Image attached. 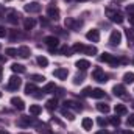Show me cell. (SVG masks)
<instances>
[{
    "instance_id": "6da1fadb",
    "label": "cell",
    "mask_w": 134,
    "mask_h": 134,
    "mask_svg": "<svg viewBox=\"0 0 134 134\" xmlns=\"http://www.w3.org/2000/svg\"><path fill=\"white\" fill-rule=\"evenodd\" d=\"M106 17L111 20V22H114V24H122L125 19H123V14L120 13V11H117V9H112V8H108L106 9Z\"/></svg>"
},
{
    "instance_id": "7a4b0ae2",
    "label": "cell",
    "mask_w": 134,
    "mask_h": 134,
    "mask_svg": "<svg viewBox=\"0 0 134 134\" xmlns=\"http://www.w3.org/2000/svg\"><path fill=\"white\" fill-rule=\"evenodd\" d=\"M100 59L101 63H109L111 66H119L120 63H126V59H119V58H115L114 55H111V53H103V55H100Z\"/></svg>"
},
{
    "instance_id": "3957f363",
    "label": "cell",
    "mask_w": 134,
    "mask_h": 134,
    "mask_svg": "<svg viewBox=\"0 0 134 134\" xmlns=\"http://www.w3.org/2000/svg\"><path fill=\"white\" fill-rule=\"evenodd\" d=\"M92 78H94L95 81H98V83H106V81H108V75L104 73V70H103L101 67H97V69L92 72Z\"/></svg>"
},
{
    "instance_id": "277c9868",
    "label": "cell",
    "mask_w": 134,
    "mask_h": 134,
    "mask_svg": "<svg viewBox=\"0 0 134 134\" xmlns=\"http://www.w3.org/2000/svg\"><path fill=\"white\" fill-rule=\"evenodd\" d=\"M44 42H45V45L50 48V52L53 53L55 52V48L59 45V39L56 37V36H47V37H44Z\"/></svg>"
},
{
    "instance_id": "5b68a950",
    "label": "cell",
    "mask_w": 134,
    "mask_h": 134,
    "mask_svg": "<svg viewBox=\"0 0 134 134\" xmlns=\"http://www.w3.org/2000/svg\"><path fill=\"white\" fill-rule=\"evenodd\" d=\"M19 17H20V14H19L16 9H9V11L6 13V20H8L11 25H17V24H19Z\"/></svg>"
},
{
    "instance_id": "8992f818",
    "label": "cell",
    "mask_w": 134,
    "mask_h": 134,
    "mask_svg": "<svg viewBox=\"0 0 134 134\" xmlns=\"http://www.w3.org/2000/svg\"><path fill=\"white\" fill-rule=\"evenodd\" d=\"M20 86H22V80H20V76H16V75H13V76L9 78L8 89H9V91H17Z\"/></svg>"
},
{
    "instance_id": "52a82bcc",
    "label": "cell",
    "mask_w": 134,
    "mask_h": 134,
    "mask_svg": "<svg viewBox=\"0 0 134 134\" xmlns=\"http://www.w3.org/2000/svg\"><path fill=\"white\" fill-rule=\"evenodd\" d=\"M112 92H114V95H115V97L128 98V95H126V89H125V86H123V84H115V86H114V89H112Z\"/></svg>"
},
{
    "instance_id": "ba28073f",
    "label": "cell",
    "mask_w": 134,
    "mask_h": 134,
    "mask_svg": "<svg viewBox=\"0 0 134 134\" xmlns=\"http://www.w3.org/2000/svg\"><path fill=\"white\" fill-rule=\"evenodd\" d=\"M66 27H69L70 30H80L83 27V20H75L72 17L66 19Z\"/></svg>"
},
{
    "instance_id": "9c48e42d",
    "label": "cell",
    "mask_w": 134,
    "mask_h": 134,
    "mask_svg": "<svg viewBox=\"0 0 134 134\" xmlns=\"http://www.w3.org/2000/svg\"><path fill=\"white\" fill-rule=\"evenodd\" d=\"M120 41H122V33L117 31V30H114V31L111 33V36H109V44L114 45V47H117V45L120 44Z\"/></svg>"
},
{
    "instance_id": "30bf717a",
    "label": "cell",
    "mask_w": 134,
    "mask_h": 134,
    "mask_svg": "<svg viewBox=\"0 0 134 134\" xmlns=\"http://www.w3.org/2000/svg\"><path fill=\"white\" fill-rule=\"evenodd\" d=\"M47 16H48L50 19H53V20L59 19V8L55 6V5H50V6L47 8Z\"/></svg>"
},
{
    "instance_id": "8fae6325",
    "label": "cell",
    "mask_w": 134,
    "mask_h": 134,
    "mask_svg": "<svg viewBox=\"0 0 134 134\" xmlns=\"http://www.w3.org/2000/svg\"><path fill=\"white\" fill-rule=\"evenodd\" d=\"M11 104H13L17 111H24V109H25V103H24L22 98H19V97H13V98H11Z\"/></svg>"
},
{
    "instance_id": "7c38bea8",
    "label": "cell",
    "mask_w": 134,
    "mask_h": 134,
    "mask_svg": "<svg viewBox=\"0 0 134 134\" xmlns=\"http://www.w3.org/2000/svg\"><path fill=\"white\" fill-rule=\"evenodd\" d=\"M31 123H33V122H31L30 117H20V119H17V122H16V125L20 126V128H28Z\"/></svg>"
},
{
    "instance_id": "4fadbf2b",
    "label": "cell",
    "mask_w": 134,
    "mask_h": 134,
    "mask_svg": "<svg viewBox=\"0 0 134 134\" xmlns=\"http://www.w3.org/2000/svg\"><path fill=\"white\" fill-rule=\"evenodd\" d=\"M53 76H56V78H59V80H66L67 76H69V70H67V69H64V67L56 69V70L53 72Z\"/></svg>"
},
{
    "instance_id": "5bb4252c",
    "label": "cell",
    "mask_w": 134,
    "mask_h": 134,
    "mask_svg": "<svg viewBox=\"0 0 134 134\" xmlns=\"http://www.w3.org/2000/svg\"><path fill=\"white\" fill-rule=\"evenodd\" d=\"M86 37L89 41H92V42H98L100 41V31L98 30H91V31L86 33Z\"/></svg>"
},
{
    "instance_id": "9a60e30c",
    "label": "cell",
    "mask_w": 134,
    "mask_h": 134,
    "mask_svg": "<svg viewBox=\"0 0 134 134\" xmlns=\"http://www.w3.org/2000/svg\"><path fill=\"white\" fill-rule=\"evenodd\" d=\"M25 11H27V13H39V11H41V5H39L37 2L28 3V5H25Z\"/></svg>"
},
{
    "instance_id": "2e32d148",
    "label": "cell",
    "mask_w": 134,
    "mask_h": 134,
    "mask_svg": "<svg viewBox=\"0 0 134 134\" xmlns=\"http://www.w3.org/2000/svg\"><path fill=\"white\" fill-rule=\"evenodd\" d=\"M17 55H19L20 58H28V56L31 55V50H30V47H27V45H22V47H19V50H17Z\"/></svg>"
},
{
    "instance_id": "e0dca14e",
    "label": "cell",
    "mask_w": 134,
    "mask_h": 134,
    "mask_svg": "<svg viewBox=\"0 0 134 134\" xmlns=\"http://www.w3.org/2000/svg\"><path fill=\"white\" fill-rule=\"evenodd\" d=\"M75 66L78 67V69H80V70H81V72H86V70H87V69H89V67H91V63H89V61H87V59H78V61H76V64H75Z\"/></svg>"
},
{
    "instance_id": "ac0fdd59",
    "label": "cell",
    "mask_w": 134,
    "mask_h": 134,
    "mask_svg": "<svg viewBox=\"0 0 134 134\" xmlns=\"http://www.w3.org/2000/svg\"><path fill=\"white\" fill-rule=\"evenodd\" d=\"M64 108H73V109H76V111H81V109H83V106H81L78 101H73V100H66L64 101Z\"/></svg>"
},
{
    "instance_id": "d6986e66",
    "label": "cell",
    "mask_w": 134,
    "mask_h": 134,
    "mask_svg": "<svg viewBox=\"0 0 134 134\" xmlns=\"http://www.w3.org/2000/svg\"><path fill=\"white\" fill-rule=\"evenodd\" d=\"M81 126H83V130H86V131H91V130H92V126H94V122H92V119H89V117L83 119V122H81Z\"/></svg>"
},
{
    "instance_id": "ffe728a7",
    "label": "cell",
    "mask_w": 134,
    "mask_h": 134,
    "mask_svg": "<svg viewBox=\"0 0 134 134\" xmlns=\"http://www.w3.org/2000/svg\"><path fill=\"white\" fill-rule=\"evenodd\" d=\"M37 91H39V89L36 87V84L31 83V81L25 86V94H27V95H34V92H37Z\"/></svg>"
},
{
    "instance_id": "44dd1931",
    "label": "cell",
    "mask_w": 134,
    "mask_h": 134,
    "mask_svg": "<svg viewBox=\"0 0 134 134\" xmlns=\"http://www.w3.org/2000/svg\"><path fill=\"white\" fill-rule=\"evenodd\" d=\"M34 25H36V20H34L33 17H27V19L24 20V28H25V30H33Z\"/></svg>"
},
{
    "instance_id": "7402d4cb",
    "label": "cell",
    "mask_w": 134,
    "mask_h": 134,
    "mask_svg": "<svg viewBox=\"0 0 134 134\" xmlns=\"http://www.w3.org/2000/svg\"><path fill=\"white\" fill-rule=\"evenodd\" d=\"M11 70L14 72V73H25V66H22V64H17V63H14L13 66H11Z\"/></svg>"
},
{
    "instance_id": "603a6c76",
    "label": "cell",
    "mask_w": 134,
    "mask_h": 134,
    "mask_svg": "<svg viewBox=\"0 0 134 134\" xmlns=\"http://www.w3.org/2000/svg\"><path fill=\"white\" fill-rule=\"evenodd\" d=\"M115 114H119V115H125L126 112H128V109H126V106L125 104H115Z\"/></svg>"
},
{
    "instance_id": "cb8c5ba5",
    "label": "cell",
    "mask_w": 134,
    "mask_h": 134,
    "mask_svg": "<svg viewBox=\"0 0 134 134\" xmlns=\"http://www.w3.org/2000/svg\"><path fill=\"white\" fill-rule=\"evenodd\" d=\"M56 108H58V100H56V98H52V100L47 101V109H48L50 112H53Z\"/></svg>"
},
{
    "instance_id": "d4e9b609",
    "label": "cell",
    "mask_w": 134,
    "mask_h": 134,
    "mask_svg": "<svg viewBox=\"0 0 134 134\" xmlns=\"http://www.w3.org/2000/svg\"><path fill=\"white\" fill-rule=\"evenodd\" d=\"M55 89H56V86H55V83H47V84L44 86V89H42V92H44V94H50V92H55Z\"/></svg>"
},
{
    "instance_id": "484cf974",
    "label": "cell",
    "mask_w": 134,
    "mask_h": 134,
    "mask_svg": "<svg viewBox=\"0 0 134 134\" xmlns=\"http://www.w3.org/2000/svg\"><path fill=\"white\" fill-rule=\"evenodd\" d=\"M91 97H94V98H103L104 97V91L103 89H92V94H91Z\"/></svg>"
},
{
    "instance_id": "4316f807",
    "label": "cell",
    "mask_w": 134,
    "mask_h": 134,
    "mask_svg": "<svg viewBox=\"0 0 134 134\" xmlns=\"http://www.w3.org/2000/svg\"><path fill=\"white\" fill-rule=\"evenodd\" d=\"M41 112H42V108H41L39 104H31V106H30V114H31V115H39Z\"/></svg>"
},
{
    "instance_id": "83f0119b",
    "label": "cell",
    "mask_w": 134,
    "mask_h": 134,
    "mask_svg": "<svg viewBox=\"0 0 134 134\" xmlns=\"http://www.w3.org/2000/svg\"><path fill=\"white\" fill-rule=\"evenodd\" d=\"M83 53H86V55H97V47H94V45H89V47H86V45H84V50H83Z\"/></svg>"
},
{
    "instance_id": "f1b7e54d",
    "label": "cell",
    "mask_w": 134,
    "mask_h": 134,
    "mask_svg": "<svg viewBox=\"0 0 134 134\" xmlns=\"http://www.w3.org/2000/svg\"><path fill=\"white\" fill-rule=\"evenodd\" d=\"M123 81H125L126 84H131V83H134V73H133V72L125 73V75H123Z\"/></svg>"
},
{
    "instance_id": "f546056e",
    "label": "cell",
    "mask_w": 134,
    "mask_h": 134,
    "mask_svg": "<svg viewBox=\"0 0 134 134\" xmlns=\"http://www.w3.org/2000/svg\"><path fill=\"white\" fill-rule=\"evenodd\" d=\"M30 80H31V83H41V81H44L45 80V76L44 75H30Z\"/></svg>"
},
{
    "instance_id": "4dcf8cb0",
    "label": "cell",
    "mask_w": 134,
    "mask_h": 134,
    "mask_svg": "<svg viewBox=\"0 0 134 134\" xmlns=\"http://www.w3.org/2000/svg\"><path fill=\"white\" fill-rule=\"evenodd\" d=\"M97 109H98L100 112H103V114H108L111 108H109L108 104H104V103H98V104H97Z\"/></svg>"
},
{
    "instance_id": "1f68e13d",
    "label": "cell",
    "mask_w": 134,
    "mask_h": 134,
    "mask_svg": "<svg viewBox=\"0 0 134 134\" xmlns=\"http://www.w3.org/2000/svg\"><path fill=\"white\" fill-rule=\"evenodd\" d=\"M125 34H126V39H128V45H134V33L131 30H126Z\"/></svg>"
},
{
    "instance_id": "d6a6232c",
    "label": "cell",
    "mask_w": 134,
    "mask_h": 134,
    "mask_svg": "<svg viewBox=\"0 0 134 134\" xmlns=\"http://www.w3.org/2000/svg\"><path fill=\"white\" fill-rule=\"evenodd\" d=\"M61 114H63L64 117H67L69 120H73V119H75V117H73V114L69 111V108H63V109H61Z\"/></svg>"
},
{
    "instance_id": "836d02e7",
    "label": "cell",
    "mask_w": 134,
    "mask_h": 134,
    "mask_svg": "<svg viewBox=\"0 0 134 134\" xmlns=\"http://www.w3.org/2000/svg\"><path fill=\"white\" fill-rule=\"evenodd\" d=\"M37 64L41 67H47L48 66V59H47L45 56H39V58H37Z\"/></svg>"
},
{
    "instance_id": "e575fe53",
    "label": "cell",
    "mask_w": 134,
    "mask_h": 134,
    "mask_svg": "<svg viewBox=\"0 0 134 134\" xmlns=\"http://www.w3.org/2000/svg\"><path fill=\"white\" fill-rule=\"evenodd\" d=\"M84 81V73L81 72V73H78L76 76H75V80H73V84H81Z\"/></svg>"
},
{
    "instance_id": "d590c367",
    "label": "cell",
    "mask_w": 134,
    "mask_h": 134,
    "mask_svg": "<svg viewBox=\"0 0 134 134\" xmlns=\"http://www.w3.org/2000/svg\"><path fill=\"white\" fill-rule=\"evenodd\" d=\"M19 36H20V34H19L17 30H11V33H9V41H11V42H14Z\"/></svg>"
},
{
    "instance_id": "8d00e7d4",
    "label": "cell",
    "mask_w": 134,
    "mask_h": 134,
    "mask_svg": "<svg viewBox=\"0 0 134 134\" xmlns=\"http://www.w3.org/2000/svg\"><path fill=\"white\" fill-rule=\"evenodd\" d=\"M5 53H6L8 56H11V58H13V56H17V50H16V48H6Z\"/></svg>"
},
{
    "instance_id": "74e56055",
    "label": "cell",
    "mask_w": 134,
    "mask_h": 134,
    "mask_svg": "<svg viewBox=\"0 0 134 134\" xmlns=\"http://www.w3.org/2000/svg\"><path fill=\"white\" fill-rule=\"evenodd\" d=\"M109 122H111L112 126H119V125H120V119H119V117H111Z\"/></svg>"
},
{
    "instance_id": "f35d334b",
    "label": "cell",
    "mask_w": 134,
    "mask_h": 134,
    "mask_svg": "<svg viewBox=\"0 0 134 134\" xmlns=\"http://www.w3.org/2000/svg\"><path fill=\"white\" fill-rule=\"evenodd\" d=\"M72 50H73V52H81V53H83V50H84V45H83V44H75Z\"/></svg>"
},
{
    "instance_id": "ab89813d",
    "label": "cell",
    "mask_w": 134,
    "mask_h": 134,
    "mask_svg": "<svg viewBox=\"0 0 134 134\" xmlns=\"http://www.w3.org/2000/svg\"><path fill=\"white\" fill-rule=\"evenodd\" d=\"M91 94H92V87H84L83 89V95L84 97H91Z\"/></svg>"
},
{
    "instance_id": "60d3db41",
    "label": "cell",
    "mask_w": 134,
    "mask_h": 134,
    "mask_svg": "<svg viewBox=\"0 0 134 134\" xmlns=\"http://www.w3.org/2000/svg\"><path fill=\"white\" fill-rule=\"evenodd\" d=\"M126 125H128V126H134V114H131V115L128 117V120H126Z\"/></svg>"
},
{
    "instance_id": "b9f144b4",
    "label": "cell",
    "mask_w": 134,
    "mask_h": 134,
    "mask_svg": "<svg viewBox=\"0 0 134 134\" xmlns=\"http://www.w3.org/2000/svg\"><path fill=\"white\" fill-rule=\"evenodd\" d=\"M98 125H100L101 128H104V126L108 125V120H106V119H103V117H100V119H98Z\"/></svg>"
},
{
    "instance_id": "7bdbcfd3",
    "label": "cell",
    "mask_w": 134,
    "mask_h": 134,
    "mask_svg": "<svg viewBox=\"0 0 134 134\" xmlns=\"http://www.w3.org/2000/svg\"><path fill=\"white\" fill-rule=\"evenodd\" d=\"M126 11H128L130 14H134V5H128V6H126Z\"/></svg>"
},
{
    "instance_id": "ee69618b",
    "label": "cell",
    "mask_w": 134,
    "mask_h": 134,
    "mask_svg": "<svg viewBox=\"0 0 134 134\" xmlns=\"http://www.w3.org/2000/svg\"><path fill=\"white\" fill-rule=\"evenodd\" d=\"M6 36V30H5V27H0V37H5Z\"/></svg>"
},
{
    "instance_id": "f6af8a7d",
    "label": "cell",
    "mask_w": 134,
    "mask_h": 134,
    "mask_svg": "<svg viewBox=\"0 0 134 134\" xmlns=\"http://www.w3.org/2000/svg\"><path fill=\"white\" fill-rule=\"evenodd\" d=\"M41 25H42V27H48V20H47V19H42V17H41Z\"/></svg>"
},
{
    "instance_id": "bcb514c9",
    "label": "cell",
    "mask_w": 134,
    "mask_h": 134,
    "mask_svg": "<svg viewBox=\"0 0 134 134\" xmlns=\"http://www.w3.org/2000/svg\"><path fill=\"white\" fill-rule=\"evenodd\" d=\"M128 19H130V24L134 27V14H130V17H128Z\"/></svg>"
},
{
    "instance_id": "7dc6e473",
    "label": "cell",
    "mask_w": 134,
    "mask_h": 134,
    "mask_svg": "<svg viewBox=\"0 0 134 134\" xmlns=\"http://www.w3.org/2000/svg\"><path fill=\"white\" fill-rule=\"evenodd\" d=\"M56 91H58V92H56V95H58V97H61V95L64 94V89H56Z\"/></svg>"
},
{
    "instance_id": "c3c4849f",
    "label": "cell",
    "mask_w": 134,
    "mask_h": 134,
    "mask_svg": "<svg viewBox=\"0 0 134 134\" xmlns=\"http://www.w3.org/2000/svg\"><path fill=\"white\" fill-rule=\"evenodd\" d=\"M5 14V8H3V5H0V17Z\"/></svg>"
},
{
    "instance_id": "681fc988",
    "label": "cell",
    "mask_w": 134,
    "mask_h": 134,
    "mask_svg": "<svg viewBox=\"0 0 134 134\" xmlns=\"http://www.w3.org/2000/svg\"><path fill=\"white\" fill-rule=\"evenodd\" d=\"M0 134H9V133H8L5 128H0Z\"/></svg>"
},
{
    "instance_id": "f907efd6",
    "label": "cell",
    "mask_w": 134,
    "mask_h": 134,
    "mask_svg": "<svg viewBox=\"0 0 134 134\" xmlns=\"http://www.w3.org/2000/svg\"><path fill=\"white\" fill-rule=\"evenodd\" d=\"M95 134H109V133H108V131H104V130H103V131H97V133H95Z\"/></svg>"
},
{
    "instance_id": "816d5d0a",
    "label": "cell",
    "mask_w": 134,
    "mask_h": 134,
    "mask_svg": "<svg viewBox=\"0 0 134 134\" xmlns=\"http://www.w3.org/2000/svg\"><path fill=\"white\" fill-rule=\"evenodd\" d=\"M2 73H3V69L0 67V81H2Z\"/></svg>"
},
{
    "instance_id": "f5cc1de1",
    "label": "cell",
    "mask_w": 134,
    "mask_h": 134,
    "mask_svg": "<svg viewBox=\"0 0 134 134\" xmlns=\"http://www.w3.org/2000/svg\"><path fill=\"white\" fill-rule=\"evenodd\" d=\"M123 134H134V133H133V131H125Z\"/></svg>"
},
{
    "instance_id": "db71d44e",
    "label": "cell",
    "mask_w": 134,
    "mask_h": 134,
    "mask_svg": "<svg viewBox=\"0 0 134 134\" xmlns=\"http://www.w3.org/2000/svg\"><path fill=\"white\" fill-rule=\"evenodd\" d=\"M0 61H5V58H3V56H0Z\"/></svg>"
},
{
    "instance_id": "11a10c76",
    "label": "cell",
    "mask_w": 134,
    "mask_h": 134,
    "mask_svg": "<svg viewBox=\"0 0 134 134\" xmlns=\"http://www.w3.org/2000/svg\"><path fill=\"white\" fill-rule=\"evenodd\" d=\"M19 134H30V133H19Z\"/></svg>"
},
{
    "instance_id": "9f6ffc18",
    "label": "cell",
    "mask_w": 134,
    "mask_h": 134,
    "mask_svg": "<svg viewBox=\"0 0 134 134\" xmlns=\"http://www.w3.org/2000/svg\"><path fill=\"white\" fill-rule=\"evenodd\" d=\"M78 2H86V0H78Z\"/></svg>"
},
{
    "instance_id": "6f0895ef",
    "label": "cell",
    "mask_w": 134,
    "mask_h": 134,
    "mask_svg": "<svg viewBox=\"0 0 134 134\" xmlns=\"http://www.w3.org/2000/svg\"><path fill=\"white\" fill-rule=\"evenodd\" d=\"M0 98H2V92H0Z\"/></svg>"
},
{
    "instance_id": "680465c9",
    "label": "cell",
    "mask_w": 134,
    "mask_h": 134,
    "mask_svg": "<svg viewBox=\"0 0 134 134\" xmlns=\"http://www.w3.org/2000/svg\"><path fill=\"white\" fill-rule=\"evenodd\" d=\"M66 2H67V0H66ZM69 2H70V0H69Z\"/></svg>"
},
{
    "instance_id": "91938a15",
    "label": "cell",
    "mask_w": 134,
    "mask_h": 134,
    "mask_svg": "<svg viewBox=\"0 0 134 134\" xmlns=\"http://www.w3.org/2000/svg\"><path fill=\"white\" fill-rule=\"evenodd\" d=\"M133 63H134V59H133Z\"/></svg>"
},
{
    "instance_id": "94428289",
    "label": "cell",
    "mask_w": 134,
    "mask_h": 134,
    "mask_svg": "<svg viewBox=\"0 0 134 134\" xmlns=\"http://www.w3.org/2000/svg\"><path fill=\"white\" fill-rule=\"evenodd\" d=\"M8 2H9V0H8Z\"/></svg>"
}]
</instances>
